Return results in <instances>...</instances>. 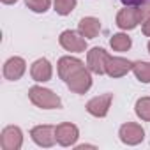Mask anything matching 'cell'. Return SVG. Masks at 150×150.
<instances>
[{"instance_id": "7", "label": "cell", "mask_w": 150, "mask_h": 150, "mask_svg": "<svg viewBox=\"0 0 150 150\" xmlns=\"http://www.w3.org/2000/svg\"><path fill=\"white\" fill-rule=\"evenodd\" d=\"M55 136H57V143L62 146H72L76 145L78 138H80V129L71 124V122H62L55 127Z\"/></svg>"}, {"instance_id": "16", "label": "cell", "mask_w": 150, "mask_h": 150, "mask_svg": "<svg viewBox=\"0 0 150 150\" xmlns=\"http://www.w3.org/2000/svg\"><path fill=\"white\" fill-rule=\"evenodd\" d=\"M110 46H111V50L113 51H120V53H124V51H129L131 50V46H132V41H131V37L127 35V34H113L111 35V39H110Z\"/></svg>"}, {"instance_id": "15", "label": "cell", "mask_w": 150, "mask_h": 150, "mask_svg": "<svg viewBox=\"0 0 150 150\" xmlns=\"http://www.w3.org/2000/svg\"><path fill=\"white\" fill-rule=\"evenodd\" d=\"M78 32L85 39H96L101 32V21L94 16H85L78 23Z\"/></svg>"}, {"instance_id": "24", "label": "cell", "mask_w": 150, "mask_h": 150, "mask_svg": "<svg viewBox=\"0 0 150 150\" xmlns=\"http://www.w3.org/2000/svg\"><path fill=\"white\" fill-rule=\"evenodd\" d=\"M2 4H6V6H11V4H16L18 0H0Z\"/></svg>"}, {"instance_id": "2", "label": "cell", "mask_w": 150, "mask_h": 150, "mask_svg": "<svg viewBox=\"0 0 150 150\" xmlns=\"http://www.w3.org/2000/svg\"><path fill=\"white\" fill-rule=\"evenodd\" d=\"M65 85H67V88L71 90V92H74V94H87L88 90H90V87H92V74H90V69L88 67H80L76 72H72L71 76L67 78V81H65Z\"/></svg>"}, {"instance_id": "4", "label": "cell", "mask_w": 150, "mask_h": 150, "mask_svg": "<svg viewBox=\"0 0 150 150\" xmlns=\"http://www.w3.org/2000/svg\"><path fill=\"white\" fill-rule=\"evenodd\" d=\"M23 145V131L18 125H7L0 132V146L2 150H20Z\"/></svg>"}, {"instance_id": "8", "label": "cell", "mask_w": 150, "mask_h": 150, "mask_svg": "<svg viewBox=\"0 0 150 150\" xmlns=\"http://www.w3.org/2000/svg\"><path fill=\"white\" fill-rule=\"evenodd\" d=\"M139 9L138 6H125L117 14V27L122 30H132L139 25Z\"/></svg>"}, {"instance_id": "23", "label": "cell", "mask_w": 150, "mask_h": 150, "mask_svg": "<svg viewBox=\"0 0 150 150\" xmlns=\"http://www.w3.org/2000/svg\"><path fill=\"white\" fill-rule=\"evenodd\" d=\"M141 32H143V35L150 37V20L145 21V23H141Z\"/></svg>"}, {"instance_id": "11", "label": "cell", "mask_w": 150, "mask_h": 150, "mask_svg": "<svg viewBox=\"0 0 150 150\" xmlns=\"http://www.w3.org/2000/svg\"><path fill=\"white\" fill-rule=\"evenodd\" d=\"M132 65H134V62H131L124 57H111L110 55V58L106 62V74L110 78H122L129 71H132Z\"/></svg>"}, {"instance_id": "18", "label": "cell", "mask_w": 150, "mask_h": 150, "mask_svg": "<svg viewBox=\"0 0 150 150\" xmlns=\"http://www.w3.org/2000/svg\"><path fill=\"white\" fill-rule=\"evenodd\" d=\"M134 111L138 118L143 122H150V97H139L134 104Z\"/></svg>"}, {"instance_id": "10", "label": "cell", "mask_w": 150, "mask_h": 150, "mask_svg": "<svg viewBox=\"0 0 150 150\" xmlns=\"http://www.w3.org/2000/svg\"><path fill=\"white\" fill-rule=\"evenodd\" d=\"M30 138L35 145L42 146V148H50L55 145L57 136H55V127L53 125H35L30 131Z\"/></svg>"}, {"instance_id": "3", "label": "cell", "mask_w": 150, "mask_h": 150, "mask_svg": "<svg viewBox=\"0 0 150 150\" xmlns=\"http://www.w3.org/2000/svg\"><path fill=\"white\" fill-rule=\"evenodd\" d=\"M58 42L65 51H71V53L87 51V39L76 30H64L58 37Z\"/></svg>"}, {"instance_id": "17", "label": "cell", "mask_w": 150, "mask_h": 150, "mask_svg": "<svg viewBox=\"0 0 150 150\" xmlns=\"http://www.w3.org/2000/svg\"><path fill=\"white\" fill-rule=\"evenodd\" d=\"M132 72H134V76H136L138 81H141V83H150V62H143V60L134 62Z\"/></svg>"}, {"instance_id": "13", "label": "cell", "mask_w": 150, "mask_h": 150, "mask_svg": "<svg viewBox=\"0 0 150 150\" xmlns=\"http://www.w3.org/2000/svg\"><path fill=\"white\" fill-rule=\"evenodd\" d=\"M27 71V62L21 57H11L4 64V78L9 81H18Z\"/></svg>"}, {"instance_id": "12", "label": "cell", "mask_w": 150, "mask_h": 150, "mask_svg": "<svg viewBox=\"0 0 150 150\" xmlns=\"http://www.w3.org/2000/svg\"><path fill=\"white\" fill-rule=\"evenodd\" d=\"M30 76L34 81L37 83H44L50 81L53 76V65L48 58H37L32 65H30Z\"/></svg>"}, {"instance_id": "20", "label": "cell", "mask_w": 150, "mask_h": 150, "mask_svg": "<svg viewBox=\"0 0 150 150\" xmlns=\"http://www.w3.org/2000/svg\"><path fill=\"white\" fill-rule=\"evenodd\" d=\"M25 4H27V7L30 11H34L37 14H42V13H46L50 9L51 0H25Z\"/></svg>"}, {"instance_id": "21", "label": "cell", "mask_w": 150, "mask_h": 150, "mask_svg": "<svg viewBox=\"0 0 150 150\" xmlns=\"http://www.w3.org/2000/svg\"><path fill=\"white\" fill-rule=\"evenodd\" d=\"M138 9H139V21H141V23L148 21V20H150V0H148V2L139 4Z\"/></svg>"}, {"instance_id": "25", "label": "cell", "mask_w": 150, "mask_h": 150, "mask_svg": "<svg viewBox=\"0 0 150 150\" xmlns=\"http://www.w3.org/2000/svg\"><path fill=\"white\" fill-rule=\"evenodd\" d=\"M148 53H150V41H148Z\"/></svg>"}, {"instance_id": "5", "label": "cell", "mask_w": 150, "mask_h": 150, "mask_svg": "<svg viewBox=\"0 0 150 150\" xmlns=\"http://www.w3.org/2000/svg\"><path fill=\"white\" fill-rule=\"evenodd\" d=\"M118 138H120V141L122 143H125V145H139L143 139H145V131H143V127L139 125V124H136V122H125V124H122L120 125V129H118Z\"/></svg>"}, {"instance_id": "9", "label": "cell", "mask_w": 150, "mask_h": 150, "mask_svg": "<svg viewBox=\"0 0 150 150\" xmlns=\"http://www.w3.org/2000/svg\"><path fill=\"white\" fill-rule=\"evenodd\" d=\"M111 101H113V94H101V96H96L92 97L88 103H87V111L92 115V117H97V118H104L110 111V106H111Z\"/></svg>"}, {"instance_id": "19", "label": "cell", "mask_w": 150, "mask_h": 150, "mask_svg": "<svg viewBox=\"0 0 150 150\" xmlns=\"http://www.w3.org/2000/svg\"><path fill=\"white\" fill-rule=\"evenodd\" d=\"M53 7H55V13L57 14L67 16V14H71L74 11V7H76V0H55Z\"/></svg>"}, {"instance_id": "14", "label": "cell", "mask_w": 150, "mask_h": 150, "mask_svg": "<svg viewBox=\"0 0 150 150\" xmlns=\"http://www.w3.org/2000/svg\"><path fill=\"white\" fill-rule=\"evenodd\" d=\"M85 64L80 60V58H76V57H71V55H67V57H62L60 60H58V64H57V71H58V76H60V80H64V81H67V78L71 76L72 72H76L80 67H83Z\"/></svg>"}, {"instance_id": "6", "label": "cell", "mask_w": 150, "mask_h": 150, "mask_svg": "<svg viewBox=\"0 0 150 150\" xmlns=\"http://www.w3.org/2000/svg\"><path fill=\"white\" fill-rule=\"evenodd\" d=\"M110 55L104 48H92L88 53H87V67L90 69V72L94 74H99V76H103V74H106V62H108Z\"/></svg>"}, {"instance_id": "22", "label": "cell", "mask_w": 150, "mask_h": 150, "mask_svg": "<svg viewBox=\"0 0 150 150\" xmlns=\"http://www.w3.org/2000/svg\"><path fill=\"white\" fill-rule=\"evenodd\" d=\"M120 2H122L124 6H139V4H143V2H148V0H120Z\"/></svg>"}, {"instance_id": "1", "label": "cell", "mask_w": 150, "mask_h": 150, "mask_svg": "<svg viewBox=\"0 0 150 150\" xmlns=\"http://www.w3.org/2000/svg\"><path fill=\"white\" fill-rule=\"evenodd\" d=\"M28 99L34 106L41 110H58L62 108V99L50 88L34 85L28 88Z\"/></svg>"}]
</instances>
